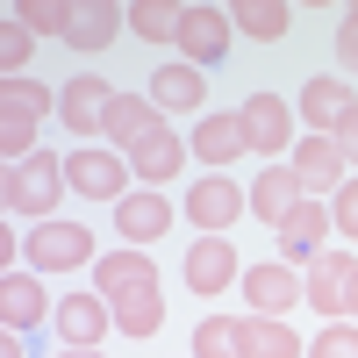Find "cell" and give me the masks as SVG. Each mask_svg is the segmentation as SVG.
Instances as JSON below:
<instances>
[{
  "instance_id": "6da1fadb",
  "label": "cell",
  "mask_w": 358,
  "mask_h": 358,
  "mask_svg": "<svg viewBox=\"0 0 358 358\" xmlns=\"http://www.w3.org/2000/svg\"><path fill=\"white\" fill-rule=\"evenodd\" d=\"M0 201H8V215L50 222V208L65 201V158H57V151H36V158L8 165V172H0Z\"/></svg>"
},
{
  "instance_id": "7a4b0ae2",
  "label": "cell",
  "mask_w": 358,
  "mask_h": 358,
  "mask_svg": "<svg viewBox=\"0 0 358 358\" xmlns=\"http://www.w3.org/2000/svg\"><path fill=\"white\" fill-rule=\"evenodd\" d=\"M65 187L79 194V201H122L129 194V158L122 151H101V143H79V151L65 158Z\"/></svg>"
},
{
  "instance_id": "3957f363",
  "label": "cell",
  "mask_w": 358,
  "mask_h": 358,
  "mask_svg": "<svg viewBox=\"0 0 358 358\" xmlns=\"http://www.w3.org/2000/svg\"><path fill=\"white\" fill-rule=\"evenodd\" d=\"M236 115H244L251 151H265V158H280V151H294V143H301V129H294V122H301V108H287L280 94H251Z\"/></svg>"
},
{
  "instance_id": "277c9868",
  "label": "cell",
  "mask_w": 358,
  "mask_h": 358,
  "mask_svg": "<svg viewBox=\"0 0 358 358\" xmlns=\"http://www.w3.org/2000/svg\"><path fill=\"white\" fill-rule=\"evenodd\" d=\"M187 215H194V229H201V236H222L236 215H251V194L236 187L229 172H208V179H194V194H187Z\"/></svg>"
},
{
  "instance_id": "5b68a950",
  "label": "cell",
  "mask_w": 358,
  "mask_h": 358,
  "mask_svg": "<svg viewBox=\"0 0 358 358\" xmlns=\"http://www.w3.org/2000/svg\"><path fill=\"white\" fill-rule=\"evenodd\" d=\"M244 301H251V315H280L287 322V308L308 301V287H301V273H294L287 258H265V265L244 273Z\"/></svg>"
},
{
  "instance_id": "8992f818",
  "label": "cell",
  "mask_w": 358,
  "mask_h": 358,
  "mask_svg": "<svg viewBox=\"0 0 358 358\" xmlns=\"http://www.w3.org/2000/svg\"><path fill=\"white\" fill-rule=\"evenodd\" d=\"M187 287L201 294V301L244 287V265H236V244H229V236H194V251H187Z\"/></svg>"
},
{
  "instance_id": "52a82bcc",
  "label": "cell",
  "mask_w": 358,
  "mask_h": 358,
  "mask_svg": "<svg viewBox=\"0 0 358 358\" xmlns=\"http://www.w3.org/2000/svg\"><path fill=\"white\" fill-rule=\"evenodd\" d=\"M229 36H236L229 8H187V15H179V57H187V65H201V72L229 57Z\"/></svg>"
},
{
  "instance_id": "ba28073f",
  "label": "cell",
  "mask_w": 358,
  "mask_h": 358,
  "mask_svg": "<svg viewBox=\"0 0 358 358\" xmlns=\"http://www.w3.org/2000/svg\"><path fill=\"white\" fill-rule=\"evenodd\" d=\"M29 265L36 273H79L86 258H94V236H86L79 222H36V236H29Z\"/></svg>"
},
{
  "instance_id": "9c48e42d",
  "label": "cell",
  "mask_w": 358,
  "mask_h": 358,
  "mask_svg": "<svg viewBox=\"0 0 358 358\" xmlns=\"http://www.w3.org/2000/svg\"><path fill=\"white\" fill-rule=\"evenodd\" d=\"M50 322H57V337H65V351H101V337L115 330V308L101 294H65Z\"/></svg>"
},
{
  "instance_id": "30bf717a",
  "label": "cell",
  "mask_w": 358,
  "mask_h": 358,
  "mask_svg": "<svg viewBox=\"0 0 358 358\" xmlns=\"http://www.w3.org/2000/svg\"><path fill=\"white\" fill-rule=\"evenodd\" d=\"M108 108H115V86L108 79H72L65 94H57V122H65V136H101L108 129Z\"/></svg>"
},
{
  "instance_id": "8fae6325",
  "label": "cell",
  "mask_w": 358,
  "mask_h": 358,
  "mask_svg": "<svg viewBox=\"0 0 358 358\" xmlns=\"http://www.w3.org/2000/svg\"><path fill=\"white\" fill-rule=\"evenodd\" d=\"M143 287H158L151 251H101L94 258V294L101 301H129V294H143Z\"/></svg>"
},
{
  "instance_id": "7c38bea8",
  "label": "cell",
  "mask_w": 358,
  "mask_h": 358,
  "mask_svg": "<svg viewBox=\"0 0 358 358\" xmlns=\"http://www.w3.org/2000/svg\"><path fill=\"white\" fill-rule=\"evenodd\" d=\"M351 280H358V251H322V258L308 265V308L337 322L344 301H351Z\"/></svg>"
},
{
  "instance_id": "4fadbf2b",
  "label": "cell",
  "mask_w": 358,
  "mask_h": 358,
  "mask_svg": "<svg viewBox=\"0 0 358 358\" xmlns=\"http://www.w3.org/2000/svg\"><path fill=\"white\" fill-rule=\"evenodd\" d=\"M158 129H165V122H158L151 94H115V108H108V129H101V136H108V151H122V158H129V151H143V143H151Z\"/></svg>"
},
{
  "instance_id": "5bb4252c",
  "label": "cell",
  "mask_w": 358,
  "mask_h": 358,
  "mask_svg": "<svg viewBox=\"0 0 358 358\" xmlns=\"http://www.w3.org/2000/svg\"><path fill=\"white\" fill-rule=\"evenodd\" d=\"M351 115H358L351 79H308L301 86V122H308V136H337Z\"/></svg>"
},
{
  "instance_id": "9a60e30c",
  "label": "cell",
  "mask_w": 358,
  "mask_h": 358,
  "mask_svg": "<svg viewBox=\"0 0 358 358\" xmlns=\"http://www.w3.org/2000/svg\"><path fill=\"white\" fill-rule=\"evenodd\" d=\"M301 201H308V187H301V172H294V165H265V172L251 179V215L273 222V229H280Z\"/></svg>"
},
{
  "instance_id": "2e32d148",
  "label": "cell",
  "mask_w": 358,
  "mask_h": 358,
  "mask_svg": "<svg viewBox=\"0 0 358 358\" xmlns=\"http://www.w3.org/2000/svg\"><path fill=\"white\" fill-rule=\"evenodd\" d=\"M172 229V201L165 194H122L115 201V236L136 251V244H158V236Z\"/></svg>"
},
{
  "instance_id": "e0dca14e",
  "label": "cell",
  "mask_w": 358,
  "mask_h": 358,
  "mask_svg": "<svg viewBox=\"0 0 358 358\" xmlns=\"http://www.w3.org/2000/svg\"><path fill=\"white\" fill-rule=\"evenodd\" d=\"M330 229H337V222H330V208H322V201H301V208L280 222V258H287V265H315Z\"/></svg>"
},
{
  "instance_id": "ac0fdd59",
  "label": "cell",
  "mask_w": 358,
  "mask_h": 358,
  "mask_svg": "<svg viewBox=\"0 0 358 358\" xmlns=\"http://www.w3.org/2000/svg\"><path fill=\"white\" fill-rule=\"evenodd\" d=\"M201 101H208V79H201V65L172 57V65H158V72H151V108H158V115H194Z\"/></svg>"
},
{
  "instance_id": "d6986e66",
  "label": "cell",
  "mask_w": 358,
  "mask_h": 358,
  "mask_svg": "<svg viewBox=\"0 0 358 358\" xmlns=\"http://www.w3.org/2000/svg\"><path fill=\"white\" fill-rule=\"evenodd\" d=\"M251 151V136H244V115H201V122H194V158L201 165H236V158H244Z\"/></svg>"
},
{
  "instance_id": "ffe728a7",
  "label": "cell",
  "mask_w": 358,
  "mask_h": 358,
  "mask_svg": "<svg viewBox=\"0 0 358 358\" xmlns=\"http://www.w3.org/2000/svg\"><path fill=\"white\" fill-rule=\"evenodd\" d=\"M287 165L301 172L308 194H337V187H344V151H337V136H301Z\"/></svg>"
},
{
  "instance_id": "44dd1931",
  "label": "cell",
  "mask_w": 358,
  "mask_h": 358,
  "mask_svg": "<svg viewBox=\"0 0 358 358\" xmlns=\"http://www.w3.org/2000/svg\"><path fill=\"white\" fill-rule=\"evenodd\" d=\"M122 29H129V8H115V0H86V8H72L65 43H72V50H108Z\"/></svg>"
},
{
  "instance_id": "7402d4cb",
  "label": "cell",
  "mask_w": 358,
  "mask_h": 358,
  "mask_svg": "<svg viewBox=\"0 0 358 358\" xmlns=\"http://www.w3.org/2000/svg\"><path fill=\"white\" fill-rule=\"evenodd\" d=\"M129 172H136V187H172V179L187 172V136L158 129L143 151H129Z\"/></svg>"
},
{
  "instance_id": "603a6c76",
  "label": "cell",
  "mask_w": 358,
  "mask_h": 358,
  "mask_svg": "<svg viewBox=\"0 0 358 358\" xmlns=\"http://www.w3.org/2000/svg\"><path fill=\"white\" fill-rule=\"evenodd\" d=\"M0 315H8L15 337H29L43 315H57V301H43V287L29 280V273H8V280H0Z\"/></svg>"
},
{
  "instance_id": "cb8c5ba5",
  "label": "cell",
  "mask_w": 358,
  "mask_h": 358,
  "mask_svg": "<svg viewBox=\"0 0 358 358\" xmlns=\"http://www.w3.org/2000/svg\"><path fill=\"white\" fill-rule=\"evenodd\" d=\"M229 22L244 29L251 43H280L287 29H294V8H287V0H236V8H229Z\"/></svg>"
},
{
  "instance_id": "d4e9b609",
  "label": "cell",
  "mask_w": 358,
  "mask_h": 358,
  "mask_svg": "<svg viewBox=\"0 0 358 358\" xmlns=\"http://www.w3.org/2000/svg\"><path fill=\"white\" fill-rule=\"evenodd\" d=\"M244 351L251 358H301V337L280 315H244Z\"/></svg>"
},
{
  "instance_id": "484cf974",
  "label": "cell",
  "mask_w": 358,
  "mask_h": 358,
  "mask_svg": "<svg viewBox=\"0 0 358 358\" xmlns=\"http://www.w3.org/2000/svg\"><path fill=\"white\" fill-rule=\"evenodd\" d=\"M194 358H251V351H244V315H201Z\"/></svg>"
},
{
  "instance_id": "4316f807",
  "label": "cell",
  "mask_w": 358,
  "mask_h": 358,
  "mask_svg": "<svg viewBox=\"0 0 358 358\" xmlns=\"http://www.w3.org/2000/svg\"><path fill=\"white\" fill-rule=\"evenodd\" d=\"M108 308H115V330H122V337H158V322H165V294L143 287V294H129V301H108Z\"/></svg>"
},
{
  "instance_id": "83f0119b",
  "label": "cell",
  "mask_w": 358,
  "mask_h": 358,
  "mask_svg": "<svg viewBox=\"0 0 358 358\" xmlns=\"http://www.w3.org/2000/svg\"><path fill=\"white\" fill-rule=\"evenodd\" d=\"M179 15H187V8H172V0H136L129 29H136L143 43H179Z\"/></svg>"
},
{
  "instance_id": "f1b7e54d",
  "label": "cell",
  "mask_w": 358,
  "mask_h": 358,
  "mask_svg": "<svg viewBox=\"0 0 358 358\" xmlns=\"http://www.w3.org/2000/svg\"><path fill=\"white\" fill-rule=\"evenodd\" d=\"M22 29H29V36H65V29H72V8H65V0H22V8H8Z\"/></svg>"
},
{
  "instance_id": "f546056e",
  "label": "cell",
  "mask_w": 358,
  "mask_h": 358,
  "mask_svg": "<svg viewBox=\"0 0 358 358\" xmlns=\"http://www.w3.org/2000/svg\"><path fill=\"white\" fill-rule=\"evenodd\" d=\"M0 151H8V165L36 158V115H22V108H0Z\"/></svg>"
},
{
  "instance_id": "4dcf8cb0",
  "label": "cell",
  "mask_w": 358,
  "mask_h": 358,
  "mask_svg": "<svg viewBox=\"0 0 358 358\" xmlns=\"http://www.w3.org/2000/svg\"><path fill=\"white\" fill-rule=\"evenodd\" d=\"M0 108H22V115H36V122H43V115H50L57 101H50L43 86H36V79L22 72V79H0Z\"/></svg>"
},
{
  "instance_id": "1f68e13d",
  "label": "cell",
  "mask_w": 358,
  "mask_h": 358,
  "mask_svg": "<svg viewBox=\"0 0 358 358\" xmlns=\"http://www.w3.org/2000/svg\"><path fill=\"white\" fill-rule=\"evenodd\" d=\"M29 50H36V36H29V29H22V22L8 15V22H0V72H8V79H22Z\"/></svg>"
},
{
  "instance_id": "d6a6232c",
  "label": "cell",
  "mask_w": 358,
  "mask_h": 358,
  "mask_svg": "<svg viewBox=\"0 0 358 358\" xmlns=\"http://www.w3.org/2000/svg\"><path fill=\"white\" fill-rule=\"evenodd\" d=\"M308 358H358V322H330V330L308 344Z\"/></svg>"
},
{
  "instance_id": "836d02e7",
  "label": "cell",
  "mask_w": 358,
  "mask_h": 358,
  "mask_svg": "<svg viewBox=\"0 0 358 358\" xmlns=\"http://www.w3.org/2000/svg\"><path fill=\"white\" fill-rule=\"evenodd\" d=\"M330 222L351 236V244H358V179H344V187H337V201H330Z\"/></svg>"
},
{
  "instance_id": "e575fe53",
  "label": "cell",
  "mask_w": 358,
  "mask_h": 358,
  "mask_svg": "<svg viewBox=\"0 0 358 358\" xmlns=\"http://www.w3.org/2000/svg\"><path fill=\"white\" fill-rule=\"evenodd\" d=\"M337 65H344V79H358V8H344V22H337Z\"/></svg>"
},
{
  "instance_id": "d590c367",
  "label": "cell",
  "mask_w": 358,
  "mask_h": 358,
  "mask_svg": "<svg viewBox=\"0 0 358 358\" xmlns=\"http://www.w3.org/2000/svg\"><path fill=\"white\" fill-rule=\"evenodd\" d=\"M337 151H344V165H358V115H351V122L337 129Z\"/></svg>"
},
{
  "instance_id": "8d00e7d4",
  "label": "cell",
  "mask_w": 358,
  "mask_h": 358,
  "mask_svg": "<svg viewBox=\"0 0 358 358\" xmlns=\"http://www.w3.org/2000/svg\"><path fill=\"white\" fill-rule=\"evenodd\" d=\"M0 358H22V337L8 330V337H0Z\"/></svg>"
},
{
  "instance_id": "74e56055",
  "label": "cell",
  "mask_w": 358,
  "mask_h": 358,
  "mask_svg": "<svg viewBox=\"0 0 358 358\" xmlns=\"http://www.w3.org/2000/svg\"><path fill=\"white\" fill-rule=\"evenodd\" d=\"M344 315H351V322H358V280H351V301H344Z\"/></svg>"
},
{
  "instance_id": "f35d334b",
  "label": "cell",
  "mask_w": 358,
  "mask_h": 358,
  "mask_svg": "<svg viewBox=\"0 0 358 358\" xmlns=\"http://www.w3.org/2000/svg\"><path fill=\"white\" fill-rule=\"evenodd\" d=\"M57 358H101V351H57Z\"/></svg>"
}]
</instances>
